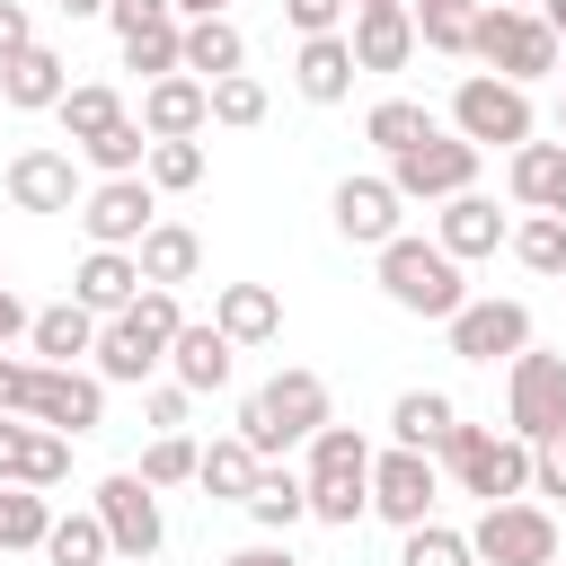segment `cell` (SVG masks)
I'll return each mask as SVG.
<instances>
[{
	"label": "cell",
	"mask_w": 566,
	"mask_h": 566,
	"mask_svg": "<svg viewBox=\"0 0 566 566\" xmlns=\"http://www.w3.org/2000/svg\"><path fill=\"white\" fill-rule=\"evenodd\" d=\"M380 292H389V301H398L407 318H442V327H451V318L469 310L460 256H451L442 239H407V230H398V239L380 248Z\"/></svg>",
	"instance_id": "cell-1"
},
{
	"label": "cell",
	"mask_w": 566,
	"mask_h": 566,
	"mask_svg": "<svg viewBox=\"0 0 566 566\" xmlns=\"http://www.w3.org/2000/svg\"><path fill=\"white\" fill-rule=\"evenodd\" d=\"M318 424H336V416H327V380H318V371H301V363H292V371H274V380L239 407V442H248L256 460H274V451H292V442H310Z\"/></svg>",
	"instance_id": "cell-2"
},
{
	"label": "cell",
	"mask_w": 566,
	"mask_h": 566,
	"mask_svg": "<svg viewBox=\"0 0 566 566\" xmlns=\"http://www.w3.org/2000/svg\"><path fill=\"white\" fill-rule=\"evenodd\" d=\"M469 62H486L495 80H513V88H531V80H548L557 62H566V44L539 27V9H478V27H469Z\"/></svg>",
	"instance_id": "cell-3"
},
{
	"label": "cell",
	"mask_w": 566,
	"mask_h": 566,
	"mask_svg": "<svg viewBox=\"0 0 566 566\" xmlns=\"http://www.w3.org/2000/svg\"><path fill=\"white\" fill-rule=\"evenodd\" d=\"M442 469H451L460 495H478V504H513V495H531V442H522V433L460 424V433L442 442Z\"/></svg>",
	"instance_id": "cell-4"
},
{
	"label": "cell",
	"mask_w": 566,
	"mask_h": 566,
	"mask_svg": "<svg viewBox=\"0 0 566 566\" xmlns=\"http://www.w3.org/2000/svg\"><path fill=\"white\" fill-rule=\"evenodd\" d=\"M478 159H486L478 142H460V133L424 124V133H416V142H407L380 177H389L407 203H451V195H469V186H478Z\"/></svg>",
	"instance_id": "cell-5"
},
{
	"label": "cell",
	"mask_w": 566,
	"mask_h": 566,
	"mask_svg": "<svg viewBox=\"0 0 566 566\" xmlns=\"http://www.w3.org/2000/svg\"><path fill=\"white\" fill-rule=\"evenodd\" d=\"M504 433H522L531 451L566 433V354H513L504 363Z\"/></svg>",
	"instance_id": "cell-6"
},
{
	"label": "cell",
	"mask_w": 566,
	"mask_h": 566,
	"mask_svg": "<svg viewBox=\"0 0 566 566\" xmlns=\"http://www.w3.org/2000/svg\"><path fill=\"white\" fill-rule=\"evenodd\" d=\"M451 133L478 142V150H522L531 142V88H513L495 71H469L451 88Z\"/></svg>",
	"instance_id": "cell-7"
},
{
	"label": "cell",
	"mask_w": 566,
	"mask_h": 566,
	"mask_svg": "<svg viewBox=\"0 0 566 566\" xmlns=\"http://www.w3.org/2000/svg\"><path fill=\"white\" fill-rule=\"evenodd\" d=\"M88 513L106 522V539H115V557H124V566H150V557H159V539H168V522H159V486H150L142 469L97 478Z\"/></svg>",
	"instance_id": "cell-8"
},
{
	"label": "cell",
	"mask_w": 566,
	"mask_h": 566,
	"mask_svg": "<svg viewBox=\"0 0 566 566\" xmlns=\"http://www.w3.org/2000/svg\"><path fill=\"white\" fill-rule=\"evenodd\" d=\"M469 548H478V566H557V522H548V504L513 495V504L478 513Z\"/></svg>",
	"instance_id": "cell-9"
},
{
	"label": "cell",
	"mask_w": 566,
	"mask_h": 566,
	"mask_svg": "<svg viewBox=\"0 0 566 566\" xmlns=\"http://www.w3.org/2000/svg\"><path fill=\"white\" fill-rule=\"evenodd\" d=\"M80 230H88V248H142L159 230V186L150 177H97L80 195Z\"/></svg>",
	"instance_id": "cell-10"
},
{
	"label": "cell",
	"mask_w": 566,
	"mask_h": 566,
	"mask_svg": "<svg viewBox=\"0 0 566 566\" xmlns=\"http://www.w3.org/2000/svg\"><path fill=\"white\" fill-rule=\"evenodd\" d=\"M27 424H44V433H97L106 424V380L97 371H62V363H35V380H27Z\"/></svg>",
	"instance_id": "cell-11"
},
{
	"label": "cell",
	"mask_w": 566,
	"mask_h": 566,
	"mask_svg": "<svg viewBox=\"0 0 566 566\" xmlns=\"http://www.w3.org/2000/svg\"><path fill=\"white\" fill-rule=\"evenodd\" d=\"M433 495H442V460H424V451H371V513L380 522H398V531H416V522H433Z\"/></svg>",
	"instance_id": "cell-12"
},
{
	"label": "cell",
	"mask_w": 566,
	"mask_h": 566,
	"mask_svg": "<svg viewBox=\"0 0 566 566\" xmlns=\"http://www.w3.org/2000/svg\"><path fill=\"white\" fill-rule=\"evenodd\" d=\"M451 354L460 363H513V354H531V310L522 301H469L451 318Z\"/></svg>",
	"instance_id": "cell-13"
},
{
	"label": "cell",
	"mask_w": 566,
	"mask_h": 566,
	"mask_svg": "<svg viewBox=\"0 0 566 566\" xmlns=\"http://www.w3.org/2000/svg\"><path fill=\"white\" fill-rule=\"evenodd\" d=\"M0 186H9V203H18V212H71V203H80V159H71V150H53V142H35V150H18V159H9V177H0Z\"/></svg>",
	"instance_id": "cell-14"
},
{
	"label": "cell",
	"mask_w": 566,
	"mask_h": 566,
	"mask_svg": "<svg viewBox=\"0 0 566 566\" xmlns=\"http://www.w3.org/2000/svg\"><path fill=\"white\" fill-rule=\"evenodd\" d=\"M327 212H336V230H345L354 248H371V256H380V248L398 239V212H407V195H398L389 177H345V186L327 195Z\"/></svg>",
	"instance_id": "cell-15"
},
{
	"label": "cell",
	"mask_w": 566,
	"mask_h": 566,
	"mask_svg": "<svg viewBox=\"0 0 566 566\" xmlns=\"http://www.w3.org/2000/svg\"><path fill=\"white\" fill-rule=\"evenodd\" d=\"M62 478H71V433L0 416V486H62Z\"/></svg>",
	"instance_id": "cell-16"
},
{
	"label": "cell",
	"mask_w": 566,
	"mask_h": 566,
	"mask_svg": "<svg viewBox=\"0 0 566 566\" xmlns=\"http://www.w3.org/2000/svg\"><path fill=\"white\" fill-rule=\"evenodd\" d=\"M345 44H354V71H407L416 62V9L407 0H363Z\"/></svg>",
	"instance_id": "cell-17"
},
{
	"label": "cell",
	"mask_w": 566,
	"mask_h": 566,
	"mask_svg": "<svg viewBox=\"0 0 566 566\" xmlns=\"http://www.w3.org/2000/svg\"><path fill=\"white\" fill-rule=\"evenodd\" d=\"M230 371H239V345H230L212 318H186L177 345H168V380H177L186 398H212V389H230Z\"/></svg>",
	"instance_id": "cell-18"
},
{
	"label": "cell",
	"mask_w": 566,
	"mask_h": 566,
	"mask_svg": "<svg viewBox=\"0 0 566 566\" xmlns=\"http://www.w3.org/2000/svg\"><path fill=\"white\" fill-rule=\"evenodd\" d=\"M71 301H80L88 318H124V310L142 301V256H133V248H88L80 274H71Z\"/></svg>",
	"instance_id": "cell-19"
},
{
	"label": "cell",
	"mask_w": 566,
	"mask_h": 566,
	"mask_svg": "<svg viewBox=\"0 0 566 566\" xmlns=\"http://www.w3.org/2000/svg\"><path fill=\"white\" fill-rule=\"evenodd\" d=\"M203 124H212V88H203V80L177 71V80H150V88H142V133H150V142H195Z\"/></svg>",
	"instance_id": "cell-20"
},
{
	"label": "cell",
	"mask_w": 566,
	"mask_h": 566,
	"mask_svg": "<svg viewBox=\"0 0 566 566\" xmlns=\"http://www.w3.org/2000/svg\"><path fill=\"white\" fill-rule=\"evenodd\" d=\"M88 363H97V380H106V389H142V380H159V371H168V345H159V336H142L133 318H106Z\"/></svg>",
	"instance_id": "cell-21"
},
{
	"label": "cell",
	"mask_w": 566,
	"mask_h": 566,
	"mask_svg": "<svg viewBox=\"0 0 566 566\" xmlns=\"http://www.w3.org/2000/svg\"><path fill=\"white\" fill-rule=\"evenodd\" d=\"M0 97H9L18 115H53V106L71 97V62H62L53 44H27L18 62H0Z\"/></svg>",
	"instance_id": "cell-22"
},
{
	"label": "cell",
	"mask_w": 566,
	"mask_h": 566,
	"mask_svg": "<svg viewBox=\"0 0 566 566\" xmlns=\"http://www.w3.org/2000/svg\"><path fill=\"white\" fill-rule=\"evenodd\" d=\"M433 239H442V248H451V256L469 265V256H495V248L513 239V221H504V212H495V203H486V195L469 186V195H451V203L433 212Z\"/></svg>",
	"instance_id": "cell-23"
},
{
	"label": "cell",
	"mask_w": 566,
	"mask_h": 566,
	"mask_svg": "<svg viewBox=\"0 0 566 566\" xmlns=\"http://www.w3.org/2000/svg\"><path fill=\"white\" fill-rule=\"evenodd\" d=\"M212 327L230 345H274L283 336V292L274 283H221L212 292Z\"/></svg>",
	"instance_id": "cell-24"
},
{
	"label": "cell",
	"mask_w": 566,
	"mask_h": 566,
	"mask_svg": "<svg viewBox=\"0 0 566 566\" xmlns=\"http://www.w3.org/2000/svg\"><path fill=\"white\" fill-rule=\"evenodd\" d=\"M354 44L345 35H301V53H292V88L310 97V106H336V97H354Z\"/></svg>",
	"instance_id": "cell-25"
},
{
	"label": "cell",
	"mask_w": 566,
	"mask_h": 566,
	"mask_svg": "<svg viewBox=\"0 0 566 566\" xmlns=\"http://www.w3.org/2000/svg\"><path fill=\"white\" fill-rule=\"evenodd\" d=\"M97 327H106V318H88L80 301H53V310H35L27 345H35V363H62V371H80V354H97Z\"/></svg>",
	"instance_id": "cell-26"
},
{
	"label": "cell",
	"mask_w": 566,
	"mask_h": 566,
	"mask_svg": "<svg viewBox=\"0 0 566 566\" xmlns=\"http://www.w3.org/2000/svg\"><path fill=\"white\" fill-rule=\"evenodd\" d=\"M389 433H398V451H424V460H442V442L460 433V407H451L442 389H407V398L389 407Z\"/></svg>",
	"instance_id": "cell-27"
},
{
	"label": "cell",
	"mask_w": 566,
	"mask_h": 566,
	"mask_svg": "<svg viewBox=\"0 0 566 566\" xmlns=\"http://www.w3.org/2000/svg\"><path fill=\"white\" fill-rule=\"evenodd\" d=\"M230 71H248V35L230 27V18H195L186 27V80H230Z\"/></svg>",
	"instance_id": "cell-28"
},
{
	"label": "cell",
	"mask_w": 566,
	"mask_h": 566,
	"mask_svg": "<svg viewBox=\"0 0 566 566\" xmlns=\"http://www.w3.org/2000/svg\"><path fill=\"white\" fill-rule=\"evenodd\" d=\"M133 256H142V283L177 292V283H195V265H203V239H195L186 221H159V230H150V239L133 248Z\"/></svg>",
	"instance_id": "cell-29"
},
{
	"label": "cell",
	"mask_w": 566,
	"mask_h": 566,
	"mask_svg": "<svg viewBox=\"0 0 566 566\" xmlns=\"http://www.w3.org/2000/svg\"><path fill=\"white\" fill-rule=\"evenodd\" d=\"M248 522H256V531H292V522H310V478L265 460L256 486H248Z\"/></svg>",
	"instance_id": "cell-30"
},
{
	"label": "cell",
	"mask_w": 566,
	"mask_h": 566,
	"mask_svg": "<svg viewBox=\"0 0 566 566\" xmlns=\"http://www.w3.org/2000/svg\"><path fill=\"white\" fill-rule=\"evenodd\" d=\"M53 115H62V133H71V150H88V142H106V133L124 124V97H115L106 80H71V97H62Z\"/></svg>",
	"instance_id": "cell-31"
},
{
	"label": "cell",
	"mask_w": 566,
	"mask_h": 566,
	"mask_svg": "<svg viewBox=\"0 0 566 566\" xmlns=\"http://www.w3.org/2000/svg\"><path fill=\"white\" fill-rule=\"evenodd\" d=\"M256 469H265V460H256L239 433H221V442H203V469H195V486H203V495H221V504H248Z\"/></svg>",
	"instance_id": "cell-32"
},
{
	"label": "cell",
	"mask_w": 566,
	"mask_h": 566,
	"mask_svg": "<svg viewBox=\"0 0 566 566\" xmlns=\"http://www.w3.org/2000/svg\"><path fill=\"white\" fill-rule=\"evenodd\" d=\"M106 557H115V539H106L97 513H53V531H44V566H106Z\"/></svg>",
	"instance_id": "cell-33"
},
{
	"label": "cell",
	"mask_w": 566,
	"mask_h": 566,
	"mask_svg": "<svg viewBox=\"0 0 566 566\" xmlns=\"http://www.w3.org/2000/svg\"><path fill=\"white\" fill-rule=\"evenodd\" d=\"M504 177H513V203L548 212V195H557V177H566V142H522Z\"/></svg>",
	"instance_id": "cell-34"
},
{
	"label": "cell",
	"mask_w": 566,
	"mask_h": 566,
	"mask_svg": "<svg viewBox=\"0 0 566 566\" xmlns=\"http://www.w3.org/2000/svg\"><path fill=\"white\" fill-rule=\"evenodd\" d=\"M44 531H53V504H44V486H0V557H18V548H44Z\"/></svg>",
	"instance_id": "cell-35"
},
{
	"label": "cell",
	"mask_w": 566,
	"mask_h": 566,
	"mask_svg": "<svg viewBox=\"0 0 566 566\" xmlns=\"http://www.w3.org/2000/svg\"><path fill=\"white\" fill-rule=\"evenodd\" d=\"M301 478H371V442L354 424H318L310 433V469Z\"/></svg>",
	"instance_id": "cell-36"
},
{
	"label": "cell",
	"mask_w": 566,
	"mask_h": 566,
	"mask_svg": "<svg viewBox=\"0 0 566 566\" xmlns=\"http://www.w3.org/2000/svg\"><path fill=\"white\" fill-rule=\"evenodd\" d=\"M424 124H433V115H424V106H416V97H380V106H371V115H363V142H371V150H380V159H398V150H407V142H416V133H424Z\"/></svg>",
	"instance_id": "cell-37"
},
{
	"label": "cell",
	"mask_w": 566,
	"mask_h": 566,
	"mask_svg": "<svg viewBox=\"0 0 566 566\" xmlns=\"http://www.w3.org/2000/svg\"><path fill=\"white\" fill-rule=\"evenodd\" d=\"M80 159H88L97 177H142V168H150V133H142V115H124V124H115L106 142H88Z\"/></svg>",
	"instance_id": "cell-38"
},
{
	"label": "cell",
	"mask_w": 566,
	"mask_h": 566,
	"mask_svg": "<svg viewBox=\"0 0 566 566\" xmlns=\"http://www.w3.org/2000/svg\"><path fill=\"white\" fill-rule=\"evenodd\" d=\"M363 513H371V478H310V522L354 531Z\"/></svg>",
	"instance_id": "cell-39"
},
{
	"label": "cell",
	"mask_w": 566,
	"mask_h": 566,
	"mask_svg": "<svg viewBox=\"0 0 566 566\" xmlns=\"http://www.w3.org/2000/svg\"><path fill=\"white\" fill-rule=\"evenodd\" d=\"M504 248H513L531 274H566V221H557V212H531V221H522Z\"/></svg>",
	"instance_id": "cell-40"
},
{
	"label": "cell",
	"mask_w": 566,
	"mask_h": 566,
	"mask_svg": "<svg viewBox=\"0 0 566 566\" xmlns=\"http://www.w3.org/2000/svg\"><path fill=\"white\" fill-rule=\"evenodd\" d=\"M398 566H478V548H469V531H451V522H416L407 548H398Z\"/></svg>",
	"instance_id": "cell-41"
},
{
	"label": "cell",
	"mask_w": 566,
	"mask_h": 566,
	"mask_svg": "<svg viewBox=\"0 0 566 566\" xmlns=\"http://www.w3.org/2000/svg\"><path fill=\"white\" fill-rule=\"evenodd\" d=\"M212 124H230V133L265 124V80H256V71H230V80H212Z\"/></svg>",
	"instance_id": "cell-42"
},
{
	"label": "cell",
	"mask_w": 566,
	"mask_h": 566,
	"mask_svg": "<svg viewBox=\"0 0 566 566\" xmlns=\"http://www.w3.org/2000/svg\"><path fill=\"white\" fill-rule=\"evenodd\" d=\"M159 195H186V186H203V142H150V168H142Z\"/></svg>",
	"instance_id": "cell-43"
},
{
	"label": "cell",
	"mask_w": 566,
	"mask_h": 566,
	"mask_svg": "<svg viewBox=\"0 0 566 566\" xmlns=\"http://www.w3.org/2000/svg\"><path fill=\"white\" fill-rule=\"evenodd\" d=\"M203 469V442H186V433H150V451H142V478L150 486H186Z\"/></svg>",
	"instance_id": "cell-44"
},
{
	"label": "cell",
	"mask_w": 566,
	"mask_h": 566,
	"mask_svg": "<svg viewBox=\"0 0 566 566\" xmlns=\"http://www.w3.org/2000/svg\"><path fill=\"white\" fill-rule=\"evenodd\" d=\"M106 27H115V44H124V35H150V27H186V18H177V0H115V9H106Z\"/></svg>",
	"instance_id": "cell-45"
},
{
	"label": "cell",
	"mask_w": 566,
	"mask_h": 566,
	"mask_svg": "<svg viewBox=\"0 0 566 566\" xmlns=\"http://www.w3.org/2000/svg\"><path fill=\"white\" fill-rule=\"evenodd\" d=\"M142 416H150V433H186V389H177V380H150Z\"/></svg>",
	"instance_id": "cell-46"
},
{
	"label": "cell",
	"mask_w": 566,
	"mask_h": 566,
	"mask_svg": "<svg viewBox=\"0 0 566 566\" xmlns=\"http://www.w3.org/2000/svg\"><path fill=\"white\" fill-rule=\"evenodd\" d=\"M354 0H283V18L301 27V35H336V18H345Z\"/></svg>",
	"instance_id": "cell-47"
},
{
	"label": "cell",
	"mask_w": 566,
	"mask_h": 566,
	"mask_svg": "<svg viewBox=\"0 0 566 566\" xmlns=\"http://www.w3.org/2000/svg\"><path fill=\"white\" fill-rule=\"evenodd\" d=\"M531 495H566V433L531 451Z\"/></svg>",
	"instance_id": "cell-48"
},
{
	"label": "cell",
	"mask_w": 566,
	"mask_h": 566,
	"mask_svg": "<svg viewBox=\"0 0 566 566\" xmlns=\"http://www.w3.org/2000/svg\"><path fill=\"white\" fill-rule=\"evenodd\" d=\"M27 44H35V18H27L18 0H0V62H18Z\"/></svg>",
	"instance_id": "cell-49"
},
{
	"label": "cell",
	"mask_w": 566,
	"mask_h": 566,
	"mask_svg": "<svg viewBox=\"0 0 566 566\" xmlns=\"http://www.w3.org/2000/svg\"><path fill=\"white\" fill-rule=\"evenodd\" d=\"M27 380H35V363L0 354V416H27Z\"/></svg>",
	"instance_id": "cell-50"
},
{
	"label": "cell",
	"mask_w": 566,
	"mask_h": 566,
	"mask_svg": "<svg viewBox=\"0 0 566 566\" xmlns=\"http://www.w3.org/2000/svg\"><path fill=\"white\" fill-rule=\"evenodd\" d=\"M27 327H35V310H27V301L0 283V354H9V336H27Z\"/></svg>",
	"instance_id": "cell-51"
},
{
	"label": "cell",
	"mask_w": 566,
	"mask_h": 566,
	"mask_svg": "<svg viewBox=\"0 0 566 566\" xmlns=\"http://www.w3.org/2000/svg\"><path fill=\"white\" fill-rule=\"evenodd\" d=\"M221 566H301V557H292V548H283V539H256V548H230V557H221Z\"/></svg>",
	"instance_id": "cell-52"
},
{
	"label": "cell",
	"mask_w": 566,
	"mask_h": 566,
	"mask_svg": "<svg viewBox=\"0 0 566 566\" xmlns=\"http://www.w3.org/2000/svg\"><path fill=\"white\" fill-rule=\"evenodd\" d=\"M407 9H416V18H469L478 0H407Z\"/></svg>",
	"instance_id": "cell-53"
},
{
	"label": "cell",
	"mask_w": 566,
	"mask_h": 566,
	"mask_svg": "<svg viewBox=\"0 0 566 566\" xmlns=\"http://www.w3.org/2000/svg\"><path fill=\"white\" fill-rule=\"evenodd\" d=\"M177 18L195 27V18H230V0H177Z\"/></svg>",
	"instance_id": "cell-54"
},
{
	"label": "cell",
	"mask_w": 566,
	"mask_h": 566,
	"mask_svg": "<svg viewBox=\"0 0 566 566\" xmlns=\"http://www.w3.org/2000/svg\"><path fill=\"white\" fill-rule=\"evenodd\" d=\"M53 9H62V18H106L115 0H53Z\"/></svg>",
	"instance_id": "cell-55"
},
{
	"label": "cell",
	"mask_w": 566,
	"mask_h": 566,
	"mask_svg": "<svg viewBox=\"0 0 566 566\" xmlns=\"http://www.w3.org/2000/svg\"><path fill=\"white\" fill-rule=\"evenodd\" d=\"M539 27H548V35L566 44V0H539Z\"/></svg>",
	"instance_id": "cell-56"
},
{
	"label": "cell",
	"mask_w": 566,
	"mask_h": 566,
	"mask_svg": "<svg viewBox=\"0 0 566 566\" xmlns=\"http://www.w3.org/2000/svg\"><path fill=\"white\" fill-rule=\"evenodd\" d=\"M548 212H557V221H566V177H557V195H548Z\"/></svg>",
	"instance_id": "cell-57"
},
{
	"label": "cell",
	"mask_w": 566,
	"mask_h": 566,
	"mask_svg": "<svg viewBox=\"0 0 566 566\" xmlns=\"http://www.w3.org/2000/svg\"><path fill=\"white\" fill-rule=\"evenodd\" d=\"M495 9H539V0H495Z\"/></svg>",
	"instance_id": "cell-58"
},
{
	"label": "cell",
	"mask_w": 566,
	"mask_h": 566,
	"mask_svg": "<svg viewBox=\"0 0 566 566\" xmlns=\"http://www.w3.org/2000/svg\"><path fill=\"white\" fill-rule=\"evenodd\" d=\"M557 124H566V106H557Z\"/></svg>",
	"instance_id": "cell-59"
},
{
	"label": "cell",
	"mask_w": 566,
	"mask_h": 566,
	"mask_svg": "<svg viewBox=\"0 0 566 566\" xmlns=\"http://www.w3.org/2000/svg\"><path fill=\"white\" fill-rule=\"evenodd\" d=\"M557 80H566V62H557Z\"/></svg>",
	"instance_id": "cell-60"
},
{
	"label": "cell",
	"mask_w": 566,
	"mask_h": 566,
	"mask_svg": "<svg viewBox=\"0 0 566 566\" xmlns=\"http://www.w3.org/2000/svg\"><path fill=\"white\" fill-rule=\"evenodd\" d=\"M0 283H9V274H0Z\"/></svg>",
	"instance_id": "cell-61"
},
{
	"label": "cell",
	"mask_w": 566,
	"mask_h": 566,
	"mask_svg": "<svg viewBox=\"0 0 566 566\" xmlns=\"http://www.w3.org/2000/svg\"><path fill=\"white\" fill-rule=\"evenodd\" d=\"M354 9H363V0H354Z\"/></svg>",
	"instance_id": "cell-62"
}]
</instances>
